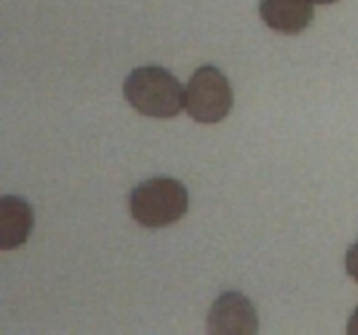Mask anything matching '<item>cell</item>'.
Returning <instances> with one entry per match:
<instances>
[{
	"instance_id": "obj_6",
	"label": "cell",
	"mask_w": 358,
	"mask_h": 335,
	"mask_svg": "<svg viewBox=\"0 0 358 335\" xmlns=\"http://www.w3.org/2000/svg\"><path fill=\"white\" fill-rule=\"evenodd\" d=\"M31 227V206L16 195H3L0 199V250H14L27 243Z\"/></svg>"
},
{
	"instance_id": "obj_7",
	"label": "cell",
	"mask_w": 358,
	"mask_h": 335,
	"mask_svg": "<svg viewBox=\"0 0 358 335\" xmlns=\"http://www.w3.org/2000/svg\"><path fill=\"white\" fill-rule=\"evenodd\" d=\"M346 271L355 281H358V241L346 251Z\"/></svg>"
},
{
	"instance_id": "obj_9",
	"label": "cell",
	"mask_w": 358,
	"mask_h": 335,
	"mask_svg": "<svg viewBox=\"0 0 358 335\" xmlns=\"http://www.w3.org/2000/svg\"><path fill=\"white\" fill-rule=\"evenodd\" d=\"M315 3H322V6H329V3H334L338 2V0H313Z\"/></svg>"
},
{
	"instance_id": "obj_5",
	"label": "cell",
	"mask_w": 358,
	"mask_h": 335,
	"mask_svg": "<svg viewBox=\"0 0 358 335\" xmlns=\"http://www.w3.org/2000/svg\"><path fill=\"white\" fill-rule=\"evenodd\" d=\"M313 0H261L259 13L271 30L297 35L315 20Z\"/></svg>"
},
{
	"instance_id": "obj_4",
	"label": "cell",
	"mask_w": 358,
	"mask_h": 335,
	"mask_svg": "<svg viewBox=\"0 0 358 335\" xmlns=\"http://www.w3.org/2000/svg\"><path fill=\"white\" fill-rule=\"evenodd\" d=\"M206 328L212 335H254L259 332L257 311L243 293L226 292L213 302Z\"/></svg>"
},
{
	"instance_id": "obj_8",
	"label": "cell",
	"mask_w": 358,
	"mask_h": 335,
	"mask_svg": "<svg viewBox=\"0 0 358 335\" xmlns=\"http://www.w3.org/2000/svg\"><path fill=\"white\" fill-rule=\"evenodd\" d=\"M346 330H348V334L358 335V307L355 309V313L352 314V318H350L348 328H346Z\"/></svg>"
},
{
	"instance_id": "obj_3",
	"label": "cell",
	"mask_w": 358,
	"mask_h": 335,
	"mask_svg": "<svg viewBox=\"0 0 358 335\" xmlns=\"http://www.w3.org/2000/svg\"><path fill=\"white\" fill-rule=\"evenodd\" d=\"M233 101V87L215 66L205 65L196 70L185 87V110L203 124H215L226 119Z\"/></svg>"
},
{
	"instance_id": "obj_1",
	"label": "cell",
	"mask_w": 358,
	"mask_h": 335,
	"mask_svg": "<svg viewBox=\"0 0 358 335\" xmlns=\"http://www.w3.org/2000/svg\"><path fill=\"white\" fill-rule=\"evenodd\" d=\"M124 98L147 117L170 119L185 107V89L180 80L163 66H140L124 80Z\"/></svg>"
},
{
	"instance_id": "obj_2",
	"label": "cell",
	"mask_w": 358,
	"mask_h": 335,
	"mask_svg": "<svg viewBox=\"0 0 358 335\" xmlns=\"http://www.w3.org/2000/svg\"><path fill=\"white\" fill-rule=\"evenodd\" d=\"M189 209V192L182 181L168 177L150 178L129 195L131 216L147 229L178 222Z\"/></svg>"
}]
</instances>
